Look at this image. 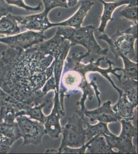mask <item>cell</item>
Returning a JSON list of instances; mask_svg holds the SVG:
<instances>
[{
	"instance_id": "obj_1",
	"label": "cell",
	"mask_w": 138,
	"mask_h": 154,
	"mask_svg": "<svg viewBox=\"0 0 138 154\" xmlns=\"http://www.w3.org/2000/svg\"><path fill=\"white\" fill-rule=\"evenodd\" d=\"M89 52L81 51L73 53L66 57L60 81L59 97L61 109L65 110L64 98L69 99L73 94L77 93L79 90L82 91V95L80 101L77 102V105L80 106L79 110L84 112L86 109L85 102L87 99L92 100L95 97L94 86L96 84V78H94L88 82L86 75L89 72L87 64L81 62L83 59L89 56Z\"/></svg>"
},
{
	"instance_id": "obj_2",
	"label": "cell",
	"mask_w": 138,
	"mask_h": 154,
	"mask_svg": "<svg viewBox=\"0 0 138 154\" xmlns=\"http://www.w3.org/2000/svg\"><path fill=\"white\" fill-rule=\"evenodd\" d=\"M96 30L92 25L81 26L79 28L70 27L57 26L56 33L69 41L71 46L81 45L90 54L106 56L108 49H103L98 44L94 35Z\"/></svg>"
},
{
	"instance_id": "obj_3",
	"label": "cell",
	"mask_w": 138,
	"mask_h": 154,
	"mask_svg": "<svg viewBox=\"0 0 138 154\" xmlns=\"http://www.w3.org/2000/svg\"><path fill=\"white\" fill-rule=\"evenodd\" d=\"M85 117L84 112L79 109L76 110L65 126L61 127L63 138L60 147L47 149L45 153L59 154L61 149L66 146L77 148L84 145L86 141V130L83 128Z\"/></svg>"
},
{
	"instance_id": "obj_4",
	"label": "cell",
	"mask_w": 138,
	"mask_h": 154,
	"mask_svg": "<svg viewBox=\"0 0 138 154\" xmlns=\"http://www.w3.org/2000/svg\"><path fill=\"white\" fill-rule=\"evenodd\" d=\"M137 30L138 24H133L124 32L117 30L112 37L103 33L98 38L108 43L115 60L124 56L131 60L136 54L135 43L138 37Z\"/></svg>"
},
{
	"instance_id": "obj_5",
	"label": "cell",
	"mask_w": 138,
	"mask_h": 154,
	"mask_svg": "<svg viewBox=\"0 0 138 154\" xmlns=\"http://www.w3.org/2000/svg\"><path fill=\"white\" fill-rule=\"evenodd\" d=\"M16 119L21 137L23 139V145L40 144L46 134L43 124L38 121H32L25 115L18 116Z\"/></svg>"
},
{
	"instance_id": "obj_6",
	"label": "cell",
	"mask_w": 138,
	"mask_h": 154,
	"mask_svg": "<svg viewBox=\"0 0 138 154\" xmlns=\"http://www.w3.org/2000/svg\"><path fill=\"white\" fill-rule=\"evenodd\" d=\"M47 39L44 32L28 30L13 36L0 38V43L6 44L9 48L25 49L38 45Z\"/></svg>"
},
{
	"instance_id": "obj_7",
	"label": "cell",
	"mask_w": 138,
	"mask_h": 154,
	"mask_svg": "<svg viewBox=\"0 0 138 154\" xmlns=\"http://www.w3.org/2000/svg\"><path fill=\"white\" fill-rule=\"evenodd\" d=\"M48 14L43 11L38 14L14 17L22 32L28 30L44 32L49 28H52V23L49 21Z\"/></svg>"
},
{
	"instance_id": "obj_8",
	"label": "cell",
	"mask_w": 138,
	"mask_h": 154,
	"mask_svg": "<svg viewBox=\"0 0 138 154\" xmlns=\"http://www.w3.org/2000/svg\"><path fill=\"white\" fill-rule=\"evenodd\" d=\"M111 101L110 100L104 102L101 106H98L93 110H87V109L84 111L85 117L89 118L90 122L95 121L102 122H117L122 119L120 117L115 114L112 109Z\"/></svg>"
},
{
	"instance_id": "obj_9",
	"label": "cell",
	"mask_w": 138,
	"mask_h": 154,
	"mask_svg": "<svg viewBox=\"0 0 138 154\" xmlns=\"http://www.w3.org/2000/svg\"><path fill=\"white\" fill-rule=\"evenodd\" d=\"M94 4L95 3L90 0L83 1L81 3L80 7L73 16L61 22L52 23L51 27L65 26L73 28L81 27L84 22L85 18Z\"/></svg>"
},
{
	"instance_id": "obj_10",
	"label": "cell",
	"mask_w": 138,
	"mask_h": 154,
	"mask_svg": "<svg viewBox=\"0 0 138 154\" xmlns=\"http://www.w3.org/2000/svg\"><path fill=\"white\" fill-rule=\"evenodd\" d=\"M107 143L111 149H118L117 154H137L136 147L133 144V138L130 137L113 134L104 136Z\"/></svg>"
},
{
	"instance_id": "obj_11",
	"label": "cell",
	"mask_w": 138,
	"mask_h": 154,
	"mask_svg": "<svg viewBox=\"0 0 138 154\" xmlns=\"http://www.w3.org/2000/svg\"><path fill=\"white\" fill-rule=\"evenodd\" d=\"M65 115V112L57 107L53 106L51 114L47 116L44 124L45 134L53 139H57L61 133L60 119Z\"/></svg>"
},
{
	"instance_id": "obj_12",
	"label": "cell",
	"mask_w": 138,
	"mask_h": 154,
	"mask_svg": "<svg viewBox=\"0 0 138 154\" xmlns=\"http://www.w3.org/2000/svg\"><path fill=\"white\" fill-rule=\"evenodd\" d=\"M104 5V9L101 17V23L97 29L100 33H105V28L109 21L113 20L112 14L116 8L123 5H127L131 2L138 0H114L112 2H105L103 0H98Z\"/></svg>"
},
{
	"instance_id": "obj_13",
	"label": "cell",
	"mask_w": 138,
	"mask_h": 154,
	"mask_svg": "<svg viewBox=\"0 0 138 154\" xmlns=\"http://www.w3.org/2000/svg\"><path fill=\"white\" fill-rule=\"evenodd\" d=\"M136 107L130 102L126 95L123 92L119 95V100L112 106V109L115 114L122 119L132 121L135 119L134 109Z\"/></svg>"
},
{
	"instance_id": "obj_14",
	"label": "cell",
	"mask_w": 138,
	"mask_h": 154,
	"mask_svg": "<svg viewBox=\"0 0 138 154\" xmlns=\"http://www.w3.org/2000/svg\"><path fill=\"white\" fill-rule=\"evenodd\" d=\"M22 29L11 13L2 17L0 19V38L16 35L22 32Z\"/></svg>"
},
{
	"instance_id": "obj_15",
	"label": "cell",
	"mask_w": 138,
	"mask_h": 154,
	"mask_svg": "<svg viewBox=\"0 0 138 154\" xmlns=\"http://www.w3.org/2000/svg\"><path fill=\"white\" fill-rule=\"evenodd\" d=\"M86 151L90 154H117L110 148L107 143L105 137L101 135H96L88 141Z\"/></svg>"
},
{
	"instance_id": "obj_16",
	"label": "cell",
	"mask_w": 138,
	"mask_h": 154,
	"mask_svg": "<svg viewBox=\"0 0 138 154\" xmlns=\"http://www.w3.org/2000/svg\"><path fill=\"white\" fill-rule=\"evenodd\" d=\"M52 99L47 98L39 105L33 106L26 110H20L16 112V118L19 116L28 115L30 116V119H35L36 121L42 123L44 125L47 120V116L42 112V109L49 105V104H52Z\"/></svg>"
},
{
	"instance_id": "obj_17",
	"label": "cell",
	"mask_w": 138,
	"mask_h": 154,
	"mask_svg": "<svg viewBox=\"0 0 138 154\" xmlns=\"http://www.w3.org/2000/svg\"><path fill=\"white\" fill-rule=\"evenodd\" d=\"M121 83V89L126 95L130 102L138 106V80L133 79H121L119 81Z\"/></svg>"
},
{
	"instance_id": "obj_18",
	"label": "cell",
	"mask_w": 138,
	"mask_h": 154,
	"mask_svg": "<svg viewBox=\"0 0 138 154\" xmlns=\"http://www.w3.org/2000/svg\"><path fill=\"white\" fill-rule=\"evenodd\" d=\"M84 123L87 125L86 130V140L89 141L96 135L111 136L112 133L108 128L107 123L99 122L96 125H91L88 120L84 119Z\"/></svg>"
},
{
	"instance_id": "obj_19",
	"label": "cell",
	"mask_w": 138,
	"mask_h": 154,
	"mask_svg": "<svg viewBox=\"0 0 138 154\" xmlns=\"http://www.w3.org/2000/svg\"><path fill=\"white\" fill-rule=\"evenodd\" d=\"M0 134L10 139L12 144L21 138V133L17 122L7 123H0Z\"/></svg>"
},
{
	"instance_id": "obj_20",
	"label": "cell",
	"mask_w": 138,
	"mask_h": 154,
	"mask_svg": "<svg viewBox=\"0 0 138 154\" xmlns=\"http://www.w3.org/2000/svg\"><path fill=\"white\" fill-rule=\"evenodd\" d=\"M123 60L124 68H122V78L138 80V63L133 62L131 60L124 56L120 57Z\"/></svg>"
},
{
	"instance_id": "obj_21",
	"label": "cell",
	"mask_w": 138,
	"mask_h": 154,
	"mask_svg": "<svg viewBox=\"0 0 138 154\" xmlns=\"http://www.w3.org/2000/svg\"><path fill=\"white\" fill-rule=\"evenodd\" d=\"M6 105L14 107L18 112L21 110H26L30 107L33 106L20 102L0 88V107Z\"/></svg>"
},
{
	"instance_id": "obj_22",
	"label": "cell",
	"mask_w": 138,
	"mask_h": 154,
	"mask_svg": "<svg viewBox=\"0 0 138 154\" xmlns=\"http://www.w3.org/2000/svg\"><path fill=\"white\" fill-rule=\"evenodd\" d=\"M119 16L138 24V1L127 4V6L119 12Z\"/></svg>"
},
{
	"instance_id": "obj_23",
	"label": "cell",
	"mask_w": 138,
	"mask_h": 154,
	"mask_svg": "<svg viewBox=\"0 0 138 154\" xmlns=\"http://www.w3.org/2000/svg\"><path fill=\"white\" fill-rule=\"evenodd\" d=\"M17 110L11 106H3L0 107V115L4 122L7 123L14 122L16 118V112Z\"/></svg>"
},
{
	"instance_id": "obj_24",
	"label": "cell",
	"mask_w": 138,
	"mask_h": 154,
	"mask_svg": "<svg viewBox=\"0 0 138 154\" xmlns=\"http://www.w3.org/2000/svg\"><path fill=\"white\" fill-rule=\"evenodd\" d=\"M122 125V131L120 135L130 137L131 138L136 137L138 135V130L136 127L133 126L131 121L122 119L120 120Z\"/></svg>"
},
{
	"instance_id": "obj_25",
	"label": "cell",
	"mask_w": 138,
	"mask_h": 154,
	"mask_svg": "<svg viewBox=\"0 0 138 154\" xmlns=\"http://www.w3.org/2000/svg\"><path fill=\"white\" fill-rule=\"evenodd\" d=\"M43 3L44 11L49 14L50 11L56 7L68 8L67 0H42Z\"/></svg>"
},
{
	"instance_id": "obj_26",
	"label": "cell",
	"mask_w": 138,
	"mask_h": 154,
	"mask_svg": "<svg viewBox=\"0 0 138 154\" xmlns=\"http://www.w3.org/2000/svg\"><path fill=\"white\" fill-rule=\"evenodd\" d=\"M12 145V143L10 139L0 134V154L9 152Z\"/></svg>"
},
{
	"instance_id": "obj_27",
	"label": "cell",
	"mask_w": 138,
	"mask_h": 154,
	"mask_svg": "<svg viewBox=\"0 0 138 154\" xmlns=\"http://www.w3.org/2000/svg\"><path fill=\"white\" fill-rule=\"evenodd\" d=\"M88 145V142L85 143L84 145L80 147L73 148V147L66 146L61 149L59 152V154L65 153V154H84L86 152V149Z\"/></svg>"
},
{
	"instance_id": "obj_28",
	"label": "cell",
	"mask_w": 138,
	"mask_h": 154,
	"mask_svg": "<svg viewBox=\"0 0 138 154\" xmlns=\"http://www.w3.org/2000/svg\"><path fill=\"white\" fill-rule=\"evenodd\" d=\"M56 89V82L54 75L52 77L46 82L41 89L42 92L45 95H47V93L51 91H55Z\"/></svg>"
},
{
	"instance_id": "obj_29",
	"label": "cell",
	"mask_w": 138,
	"mask_h": 154,
	"mask_svg": "<svg viewBox=\"0 0 138 154\" xmlns=\"http://www.w3.org/2000/svg\"><path fill=\"white\" fill-rule=\"evenodd\" d=\"M14 11V6L8 5L4 0H0V19Z\"/></svg>"
},
{
	"instance_id": "obj_30",
	"label": "cell",
	"mask_w": 138,
	"mask_h": 154,
	"mask_svg": "<svg viewBox=\"0 0 138 154\" xmlns=\"http://www.w3.org/2000/svg\"><path fill=\"white\" fill-rule=\"evenodd\" d=\"M79 0H67V5L68 7H73L77 4Z\"/></svg>"
},
{
	"instance_id": "obj_31",
	"label": "cell",
	"mask_w": 138,
	"mask_h": 154,
	"mask_svg": "<svg viewBox=\"0 0 138 154\" xmlns=\"http://www.w3.org/2000/svg\"><path fill=\"white\" fill-rule=\"evenodd\" d=\"M3 120L2 119V117H1V116L0 115V123L3 122Z\"/></svg>"
},
{
	"instance_id": "obj_32",
	"label": "cell",
	"mask_w": 138,
	"mask_h": 154,
	"mask_svg": "<svg viewBox=\"0 0 138 154\" xmlns=\"http://www.w3.org/2000/svg\"><path fill=\"white\" fill-rule=\"evenodd\" d=\"M103 1H104L105 2H112V1H114V0H103Z\"/></svg>"
}]
</instances>
